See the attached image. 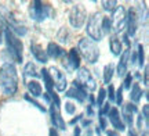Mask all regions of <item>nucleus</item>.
<instances>
[{
	"label": "nucleus",
	"mask_w": 149,
	"mask_h": 136,
	"mask_svg": "<svg viewBox=\"0 0 149 136\" xmlns=\"http://www.w3.org/2000/svg\"><path fill=\"white\" fill-rule=\"evenodd\" d=\"M0 89L6 96H13L18 89L17 68L11 63H6L0 68Z\"/></svg>",
	"instance_id": "f257e3e1"
},
{
	"label": "nucleus",
	"mask_w": 149,
	"mask_h": 136,
	"mask_svg": "<svg viewBox=\"0 0 149 136\" xmlns=\"http://www.w3.org/2000/svg\"><path fill=\"white\" fill-rule=\"evenodd\" d=\"M4 40L7 43V50H8L10 56L13 57V60L15 63H22V58H24V56H22L24 44L18 39V36H15L14 32L7 28L4 31Z\"/></svg>",
	"instance_id": "f03ea898"
},
{
	"label": "nucleus",
	"mask_w": 149,
	"mask_h": 136,
	"mask_svg": "<svg viewBox=\"0 0 149 136\" xmlns=\"http://www.w3.org/2000/svg\"><path fill=\"white\" fill-rule=\"evenodd\" d=\"M77 50L80 51V54L83 56V58L90 64H95L100 58V49L95 44V42H93L91 39H80Z\"/></svg>",
	"instance_id": "7ed1b4c3"
},
{
	"label": "nucleus",
	"mask_w": 149,
	"mask_h": 136,
	"mask_svg": "<svg viewBox=\"0 0 149 136\" xmlns=\"http://www.w3.org/2000/svg\"><path fill=\"white\" fill-rule=\"evenodd\" d=\"M87 35L91 38V40H101L104 38V31H102V16L100 13H95L88 18V22H87Z\"/></svg>",
	"instance_id": "20e7f679"
},
{
	"label": "nucleus",
	"mask_w": 149,
	"mask_h": 136,
	"mask_svg": "<svg viewBox=\"0 0 149 136\" xmlns=\"http://www.w3.org/2000/svg\"><path fill=\"white\" fill-rule=\"evenodd\" d=\"M79 85L80 89H83L86 93L87 92H94L97 89V82L94 76L91 75V72L87 68H79L77 72V81H74Z\"/></svg>",
	"instance_id": "39448f33"
},
{
	"label": "nucleus",
	"mask_w": 149,
	"mask_h": 136,
	"mask_svg": "<svg viewBox=\"0 0 149 136\" xmlns=\"http://www.w3.org/2000/svg\"><path fill=\"white\" fill-rule=\"evenodd\" d=\"M29 11H31V17L37 22L44 21L50 16V7L47 4L42 3V1H39V0H35V1L31 3Z\"/></svg>",
	"instance_id": "423d86ee"
},
{
	"label": "nucleus",
	"mask_w": 149,
	"mask_h": 136,
	"mask_svg": "<svg viewBox=\"0 0 149 136\" xmlns=\"http://www.w3.org/2000/svg\"><path fill=\"white\" fill-rule=\"evenodd\" d=\"M86 17H87V14H86V10L84 7L81 4H76L72 7V10H70L69 13V22L70 25L73 28H76V29H79V28H81L83 25H84L86 22Z\"/></svg>",
	"instance_id": "0eeeda50"
},
{
	"label": "nucleus",
	"mask_w": 149,
	"mask_h": 136,
	"mask_svg": "<svg viewBox=\"0 0 149 136\" xmlns=\"http://www.w3.org/2000/svg\"><path fill=\"white\" fill-rule=\"evenodd\" d=\"M48 72H50L51 81H53V86H55V89H57L58 92H64L65 89H66V85H68L66 78H65V74L62 71H59L57 67L50 68Z\"/></svg>",
	"instance_id": "6e6552de"
},
{
	"label": "nucleus",
	"mask_w": 149,
	"mask_h": 136,
	"mask_svg": "<svg viewBox=\"0 0 149 136\" xmlns=\"http://www.w3.org/2000/svg\"><path fill=\"white\" fill-rule=\"evenodd\" d=\"M112 21V29L115 28L116 32H120L124 25H126V10L122 6H117V8L113 11V16L111 17Z\"/></svg>",
	"instance_id": "1a4fd4ad"
},
{
	"label": "nucleus",
	"mask_w": 149,
	"mask_h": 136,
	"mask_svg": "<svg viewBox=\"0 0 149 136\" xmlns=\"http://www.w3.org/2000/svg\"><path fill=\"white\" fill-rule=\"evenodd\" d=\"M50 115H51V121H53L54 128H58L61 131L66 129L65 121L61 117V113H59V106H55V104L51 103V106H50Z\"/></svg>",
	"instance_id": "9d476101"
},
{
	"label": "nucleus",
	"mask_w": 149,
	"mask_h": 136,
	"mask_svg": "<svg viewBox=\"0 0 149 136\" xmlns=\"http://www.w3.org/2000/svg\"><path fill=\"white\" fill-rule=\"evenodd\" d=\"M126 22H127L128 36H134L135 32H137V27H138V16L135 13V8H130L128 10V16L126 17Z\"/></svg>",
	"instance_id": "9b49d317"
},
{
	"label": "nucleus",
	"mask_w": 149,
	"mask_h": 136,
	"mask_svg": "<svg viewBox=\"0 0 149 136\" xmlns=\"http://www.w3.org/2000/svg\"><path fill=\"white\" fill-rule=\"evenodd\" d=\"M108 118L111 121L112 126L116 129V131H124L126 129V125H124V122H123L122 117H120V113H119V110L117 109H111L109 110V113H108Z\"/></svg>",
	"instance_id": "f8f14e48"
},
{
	"label": "nucleus",
	"mask_w": 149,
	"mask_h": 136,
	"mask_svg": "<svg viewBox=\"0 0 149 136\" xmlns=\"http://www.w3.org/2000/svg\"><path fill=\"white\" fill-rule=\"evenodd\" d=\"M66 96H68V97H73L74 100H77L79 103H83L86 100V97H87V93H86L83 89H80L79 85H77L76 82H73L72 87L66 92Z\"/></svg>",
	"instance_id": "ddd939ff"
},
{
	"label": "nucleus",
	"mask_w": 149,
	"mask_h": 136,
	"mask_svg": "<svg viewBox=\"0 0 149 136\" xmlns=\"http://www.w3.org/2000/svg\"><path fill=\"white\" fill-rule=\"evenodd\" d=\"M137 113V106L133 103H127L123 106V118L126 121V124L130 126V129L133 128V115Z\"/></svg>",
	"instance_id": "4468645a"
},
{
	"label": "nucleus",
	"mask_w": 149,
	"mask_h": 136,
	"mask_svg": "<svg viewBox=\"0 0 149 136\" xmlns=\"http://www.w3.org/2000/svg\"><path fill=\"white\" fill-rule=\"evenodd\" d=\"M128 58H130V50H124L120 56V61L117 64V75L126 76L127 75V67H128Z\"/></svg>",
	"instance_id": "2eb2a0df"
},
{
	"label": "nucleus",
	"mask_w": 149,
	"mask_h": 136,
	"mask_svg": "<svg viewBox=\"0 0 149 136\" xmlns=\"http://www.w3.org/2000/svg\"><path fill=\"white\" fill-rule=\"evenodd\" d=\"M31 51H32L33 57H35L39 63H43V64L47 63L48 57H47V54H46V50H43V47L40 46V44L31 43Z\"/></svg>",
	"instance_id": "dca6fc26"
},
{
	"label": "nucleus",
	"mask_w": 149,
	"mask_h": 136,
	"mask_svg": "<svg viewBox=\"0 0 149 136\" xmlns=\"http://www.w3.org/2000/svg\"><path fill=\"white\" fill-rule=\"evenodd\" d=\"M148 126H149V106L145 104L138 117V128L141 131L146 132L148 131Z\"/></svg>",
	"instance_id": "f3484780"
},
{
	"label": "nucleus",
	"mask_w": 149,
	"mask_h": 136,
	"mask_svg": "<svg viewBox=\"0 0 149 136\" xmlns=\"http://www.w3.org/2000/svg\"><path fill=\"white\" fill-rule=\"evenodd\" d=\"M68 66L70 70H77L80 68V56L76 49H70L68 53Z\"/></svg>",
	"instance_id": "a211bd4d"
},
{
	"label": "nucleus",
	"mask_w": 149,
	"mask_h": 136,
	"mask_svg": "<svg viewBox=\"0 0 149 136\" xmlns=\"http://www.w3.org/2000/svg\"><path fill=\"white\" fill-rule=\"evenodd\" d=\"M64 50H62V47L61 46H58L57 43H48L47 46V50H46V54H47V57H53V58H59V57H62L64 56Z\"/></svg>",
	"instance_id": "6ab92c4d"
},
{
	"label": "nucleus",
	"mask_w": 149,
	"mask_h": 136,
	"mask_svg": "<svg viewBox=\"0 0 149 136\" xmlns=\"http://www.w3.org/2000/svg\"><path fill=\"white\" fill-rule=\"evenodd\" d=\"M109 46H111L112 53L115 56H120L122 53V40L117 38V35H112L111 39H109Z\"/></svg>",
	"instance_id": "aec40b11"
},
{
	"label": "nucleus",
	"mask_w": 149,
	"mask_h": 136,
	"mask_svg": "<svg viewBox=\"0 0 149 136\" xmlns=\"http://www.w3.org/2000/svg\"><path fill=\"white\" fill-rule=\"evenodd\" d=\"M26 87H28V90H29V93H31L32 96H35V97L42 96V85H40L37 81L31 79V81L26 83Z\"/></svg>",
	"instance_id": "412c9836"
},
{
	"label": "nucleus",
	"mask_w": 149,
	"mask_h": 136,
	"mask_svg": "<svg viewBox=\"0 0 149 136\" xmlns=\"http://www.w3.org/2000/svg\"><path fill=\"white\" fill-rule=\"evenodd\" d=\"M24 75H25V78L26 76H32V78H39L40 76V71L37 70V67L36 64H33V63H28L26 66H25V70H24Z\"/></svg>",
	"instance_id": "4be33fe9"
},
{
	"label": "nucleus",
	"mask_w": 149,
	"mask_h": 136,
	"mask_svg": "<svg viewBox=\"0 0 149 136\" xmlns=\"http://www.w3.org/2000/svg\"><path fill=\"white\" fill-rule=\"evenodd\" d=\"M141 94H142V90H141L139 85L138 83H134L133 87H131V90H130V99H131V101H134V103L139 101Z\"/></svg>",
	"instance_id": "5701e85b"
},
{
	"label": "nucleus",
	"mask_w": 149,
	"mask_h": 136,
	"mask_svg": "<svg viewBox=\"0 0 149 136\" xmlns=\"http://www.w3.org/2000/svg\"><path fill=\"white\" fill-rule=\"evenodd\" d=\"M113 72H115V66H113V64L105 66V68H104V82H105L107 85L111 83L112 78H113Z\"/></svg>",
	"instance_id": "b1692460"
},
{
	"label": "nucleus",
	"mask_w": 149,
	"mask_h": 136,
	"mask_svg": "<svg viewBox=\"0 0 149 136\" xmlns=\"http://www.w3.org/2000/svg\"><path fill=\"white\" fill-rule=\"evenodd\" d=\"M102 7H104L105 11L113 13L117 8V1H115V0H104L102 1Z\"/></svg>",
	"instance_id": "393cba45"
},
{
	"label": "nucleus",
	"mask_w": 149,
	"mask_h": 136,
	"mask_svg": "<svg viewBox=\"0 0 149 136\" xmlns=\"http://www.w3.org/2000/svg\"><path fill=\"white\" fill-rule=\"evenodd\" d=\"M102 31H104V35H105V33H109L112 31V21L109 17L102 18Z\"/></svg>",
	"instance_id": "a878e982"
},
{
	"label": "nucleus",
	"mask_w": 149,
	"mask_h": 136,
	"mask_svg": "<svg viewBox=\"0 0 149 136\" xmlns=\"http://www.w3.org/2000/svg\"><path fill=\"white\" fill-rule=\"evenodd\" d=\"M25 100H26V101H29V103L32 104V106H35V107H36L37 110H40V111H43V113L46 111V109L43 107L42 104L39 103V101H36V100H35V99H33V97H31L29 94H25Z\"/></svg>",
	"instance_id": "bb28decb"
},
{
	"label": "nucleus",
	"mask_w": 149,
	"mask_h": 136,
	"mask_svg": "<svg viewBox=\"0 0 149 136\" xmlns=\"http://www.w3.org/2000/svg\"><path fill=\"white\" fill-rule=\"evenodd\" d=\"M107 96V90L105 89H100V92H98V96H97V106L98 107H101L102 104H104V99Z\"/></svg>",
	"instance_id": "cd10ccee"
},
{
	"label": "nucleus",
	"mask_w": 149,
	"mask_h": 136,
	"mask_svg": "<svg viewBox=\"0 0 149 136\" xmlns=\"http://www.w3.org/2000/svg\"><path fill=\"white\" fill-rule=\"evenodd\" d=\"M138 64L139 67L144 66V46L138 44Z\"/></svg>",
	"instance_id": "c85d7f7f"
},
{
	"label": "nucleus",
	"mask_w": 149,
	"mask_h": 136,
	"mask_svg": "<svg viewBox=\"0 0 149 136\" xmlns=\"http://www.w3.org/2000/svg\"><path fill=\"white\" fill-rule=\"evenodd\" d=\"M115 100H116V103L119 104V106H122V103H123V87H119L117 93L115 94Z\"/></svg>",
	"instance_id": "c756f323"
},
{
	"label": "nucleus",
	"mask_w": 149,
	"mask_h": 136,
	"mask_svg": "<svg viewBox=\"0 0 149 136\" xmlns=\"http://www.w3.org/2000/svg\"><path fill=\"white\" fill-rule=\"evenodd\" d=\"M131 81H133V76H131V74H127V75H126V78H124L123 87H124V89H130V87H131Z\"/></svg>",
	"instance_id": "7c9ffc66"
},
{
	"label": "nucleus",
	"mask_w": 149,
	"mask_h": 136,
	"mask_svg": "<svg viewBox=\"0 0 149 136\" xmlns=\"http://www.w3.org/2000/svg\"><path fill=\"white\" fill-rule=\"evenodd\" d=\"M74 110H76V106H73L72 103H65V111L68 113V114H73L74 113Z\"/></svg>",
	"instance_id": "2f4dec72"
},
{
	"label": "nucleus",
	"mask_w": 149,
	"mask_h": 136,
	"mask_svg": "<svg viewBox=\"0 0 149 136\" xmlns=\"http://www.w3.org/2000/svg\"><path fill=\"white\" fill-rule=\"evenodd\" d=\"M108 96H109V100L111 101H113L115 100V87L112 86V85H109V89H108Z\"/></svg>",
	"instance_id": "473e14b6"
},
{
	"label": "nucleus",
	"mask_w": 149,
	"mask_h": 136,
	"mask_svg": "<svg viewBox=\"0 0 149 136\" xmlns=\"http://www.w3.org/2000/svg\"><path fill=\"white\" fill-rule=\"evenodd\" d=\"M144 83L148 85V67H145V72H144Z\"/></svg>",
	"instance_id": "72a5a7b5"
},
{
	"label": "nucleus",
	"mask_w": 149,
	"mask_h": 136,
	"mask_svg": "<svg viewBox=\"0 0 149 136\" xmlns=\"http://www.w3.org/2000/svg\"><path fill=\"white\" fill-rule=\"evenodd\" d=\"M48 136H58V132L55 131L54 128H51V129H50V132H48Z\"/></svg>",
	"instance_id": "f704fd0d"
},
{
	"label": "nucleus",
	"mask_w": 149,
	"mask_h": 136,
	"mask_svg": "<svg viewBox=\"0 0 149 136\" xmlns=\"http://www.w3.org/2000/svg\"><path fill=\"white\" fill-rule=\"evenodd\" d=\"M73 136H80V128H79V126H76V129H74Z\"/></svg>",
	"instance_id": "c9c22d12"
},
{
	"label": "nucleus",
	"mask_w": 149,
	"mask_h": 136,
	"mask_svg": "<svg viewBox=\"0 0 149 136\" xmlns=\"http://www.w3.org/2000/svg\"><path fill=\"white\" fill-rule=\"evenodd\" d=\"M128 136H137V133L134 132V129H133V128H131V129L128 131Z\"/></svg>",
	"instance_id": "e433bc0d"
},
{
	"label": "nucleus",
	"mask_w": 149,
	"mask_h": 136,
	"mask_svg": "<svg viewBox=\"0 0 149 136\" xmlns=\"http://www.w3.org/2000/svg\"><path fill=\"white\" fill-rule=\"evenodd\" d=\"M108 136H117V133L115 131H108Z\"/></svg>",
	"instance_id": "4c0bfd02"
},
{
	"label": "nucleus",
	"mask_w": 149,
	"mask_h": 136,
	"mask_svg": "<svg viewBox=\"0 0 149 136\" xmlns=\"http://www.w3.org/2000/svg\"><path fill=\"white\" fill-rule=\"evenodd\" d=\"M79 120H80V115L77 117V118H76V120H72V121H70V124H76V122H77Z\"/></svg>",
	"instance_id": "58836bf2"
},
{
	"label": "nucleus",
	"mask_w": 149,
	"mask_h": 136,
	"mask_svg": "<svg viewBox=\"0 0 149 136\" xmlns=\"http://www.w3.org/2000/svg\"><path fill=\"white\" fill-rule=\"evenodd\" d=\"M142 136H148V131H146V132H144V133H142Z\"/></svg>",
	"instance_id": "ea45409f"
},
{
	"label": "nucleus",
	"mask_w": 149,
	"mask_h": 136,
	"mask_svg": "<svg viewBox=\"0 0 149 136\" xmlns=\"http://www.w3.org/2000/svg\"><path fill=\"white\" fill-rule=\"evenodd\" d=\"M1 40H3V39H1V32H0V43H1Z\"/></svg>",
	"instance_id": "a19ab883"
}]
</instances>
